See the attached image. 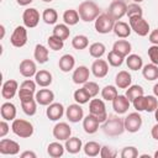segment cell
I'll list each match as a JSON object with an SVG mask.
<instances>
[{
	"mask_svg": "<svg viewBox=\"0 0 158 158\" xmlns=\"http://www.w3.org/2000/svg\"><path fill=\"white\" fill-rule=\"evenodd\" d=\"M46 115L51 121H58L64 115V106L60 102H52L47 106Z\"/></svg>",
	"mask_w": 158,
	"mask_h": 158,
	"instance_id": "cell-18",
	"label": "cell"
},
{
	"mask_svg": "<svg viewBox=\"0 0 158 158\" xmlns=\"http://www.w3.org/2000/svg\"><path fill=\"white\" fill-rule=\"evenodd\" d=\"M36 85H37L36 81H33V80H31V79H26V80H23V81L21 83L20 88H21V89H26V90H30V91L36 93Z\"/></svg>",
	"mask_w": 158,
	"mask_h": 158,
	"instance_id": "cell-52",
	"label": "cell"
},
{
	"mask_svg": "<svg viewBox=\"0 0 158 158\" xmlns=\"http://www.w3.org/2000/svg\"><path fill=\"white\" fill-rule=\"evenodd\" d=\"M102 131L107 136H120L123 133L125 130V123L123 118L116 116V115H110L107 118L102 122Z\"/></svg>",
	"mask_w": 158,
	"mask_h": 158,
	"instance_id": "cell-1",
	"label": "cell"
},
{
	"mask_svg": "<svg viewBox=\"0 0 158 158\" xmlns=\"http://www.w3.org/2000/svg\"><path fill=\"white\" fill-rule=\"evenodd\" d=\"M89 114L95 116L100 123L104 122L107 118V112H106V106L104 100L101 99H91L89 102Z\"/></svg>",
	"mask_w": 158,
	"mask_h": 158,
	"instance_id": "cell-5",
	"label": "cell"
},
{
	"mask_svg": "<svg viewBox=\"0 0 158 158\" xmlns=\"http://www.w3.org/2000/svg\"><path fill=\"white\" fill-rule=\"evenodd\" d=\"M47 43H48V47L51 49H53V51H60L64 47V41L60 40L59 37L54 36V35H52V36L48 37Z\"/></svg>",
	"mask_w": 158,
	"mask_h": 158,
	"instance_id": "cell-44",
	"label": "cell"
},
{
	"mask_svg": "<svg viewBox=\"0 0 158 158\" xmlns=\"http://www.w3.org/2000/svg\"><path fill=\"white\" fill-rule=\"evenodd\" d=\"M114 33L118 37V38H127L131 35V26L127 22L123 21H116L114 25Z\"/></svg>",
	"mask_w": 158,
	"mask_h": 158,
	"instance_id": "cell-25",
	"label": "cell"
},
{
	"mask_svg": "<svg viewBox=\"0 0 158 158\" xmlns=\"http://www.w3.org/2000/svg\"><path fill=\"white\" fill-rule=\"evenodd\" d=\"M35 81L37 83V85H40V86H42V88H47V86H49V85L52 84L53 77H52V74H51L48 70L41 69V70H38V72L36 73V75H35Z\"/></svg>",
	"mask_w": 158,
	"mask_h": 158,
	"instance_id": "cell-23",
	"label": "cell"
},
{
	"mask_svg": "<svg viewBox=\"0 0 158 158\" xmlns=\"http://www.w3.org/2000/svg\"><path fill=\"white\" fill-rule=\"evenodd\" d=\"M123 123H125V130L126 131H128L131 133H136L142 127V117H141L138 111L137 112H131L123 118Z\"/></svg>",
	"mask_w": 158,
	"mask_h": 158,
	"instance_id": "cell-7",
	"label": "cell"
},
{
	"mask_svg": "<svg viewBox=\"0 0 158 158\" xmlns=\"http://www.w3.org/2000/svg\"><path fill=\"white\" fill-rule=\"evenodd\" d=\"M130 100L127 99L126 95H117L114 100H112V109L117 115H122L126 114L130 109Z\"/></svg>",
	"mask_w": 158,
	"mask_h": 158,
	"instance_id": "cell-15",
	"label": "cell"
},
{
	"mask_svg": "<svg viewBox=\"0 0 158 158\" xmlns=\"http://www.w3.org/2000/svg\"><path fill=\"white\" fill-rule=\"evenodd\" d=\"M91 73L94 74V77L96 78H104L109 73V63L107 60H104V59H95L91 64Z\"/></svg>",
	"mask_w": 158,
	"mask_h": 158,
	"instance_id": "cell-14",
	"label": "cell"
},
{
	"mask_svg": "<svg viewBox=\"0 0 158 158\" xmlns=\"http://www.w3.org/2000/svg\"><path fill=\"white\" fill-rule=\"evenodd\" d=\"M35 94L36 93L30 91V90H26V89H21V88L19 89V99H20V101L32 99V98H35Z\"/></svg>",
	"mask_w": 158,
	"mask_h": 158,
	"instance_id": "cell-53",
	"label": "cell"
},
{
	"mask_svg": "<svg viewBox=\"0 0 158 158\" xmlns=\"http://www.w3.org/2000/svg\"><path fill=\"white\" fill-rule=\"evenodd\" d=\"M116 156H117V152L115 149H112L111 147H107V146L101 147V151H100L101 158H115Z\"/></svg>",
	"mask_w": 158,
	"mask_h": 158,
	"instance_id": "cell-51",
	"label": "cell"
},
{
	"mask_svg": "<svg viewBox=\"0 0 158 158\" xmlns=\"http://www.w3.org/2000/svg\"><path fill=\"white\" fill-rule=\"evenodd\" d=\"M105 51H106V47L101 42H94L93 44L89 46V54L93 58H96V59L101 58L105 54Z\"/></svg>",
	"mask_w": 158,
	"mask_h": 158,
	"instance_id": "cell-36",
	"label": "cell"
},
{
	"mask_svg": "<svg viewBox=\"0 0 158 158\" xmlns=\"http://www.w3.org/2000/svg\"><path fill=\"white\" fill-rule=\"evenodd\" d=\"M33 57H35V59H36L37 63H40V64H44V63L48 60L49 52H48V49H47L46 46L38 43V44H36V47H35Z\"/></svg>",
	"mask_w": 158,
	"mask_h": 158,
	"instance_id": "cell-28",
	"label": "cell"
},
{
	"mask_svg": "<svg viewBox=\"0 0 158 158\" xmlns=\"http://www.w3.org/2000/svg\"><path fill=\"white\" fill-rule=\"evenodd\" d=\"M0 114H1V118L6 121H14L16 118V106L12 102L6 101L1 105Z\"/></svg>",
	"mask_w": 158,
	"mask_h": 158,
	"instance_id": "cell-22",
	"label": "cell"
},
{
	"mask_svg": "<svg viewBox=\"0 0 158 158\" xmlns=\"http://www.w3.org/2000/svg\"><path fill=\"white\" fill-rule=\"evenodd\" d=\"M133 107L136 109V111L141 112V111H146V96L144 95H141L138 98H136L133 101Z\"/></svg>",
	"mask_w": 158,
	"mask_h": 158,
	"instance_id": "cell-49",
	"label": "cell"
},
{
	"mask_svg": "<svg viewBox=\"0 0 158 158\" xmlns=\"http://www.w3.org/2000/svg\"><path fill=\"white\" fill-rule=\"evenodd\" d=\"M157 107H158L157 96H154V95L146 96V111L147 112H154Z\"/></svg>",
	"mask_w": 158,
	"mask_h": 158,
	"instance_id": "cell-46",
	"label": "cell"
},
{
	"mask_svg": "<svg viewBox=\"0 0 158 158\" xmlns=\"http://www.w3.org/2000/svg\"><path fill=\"white\" fill-rule=\"evenodd\" d=\"M99 125H100V121L95 116H93L90 114L83 118V128L89 135L95 133L99 130Z\"/></svg>",
	"mask_w": 158,
	"mask_h": 158,
	"instance_id": "cell-21",
	"label": "cell"
},
{
	"mask_svg": "<svg viewBox=\"0 0 158 158\" xmlns=\"http://www.w3.org/2000/svg\"><path fill=\"white\" fill-rule=\"evenodd\" d=\"M65 116L67 118L73 122V123H77L79 121H81L84 118V111L80 106V104H72L69 105L67 109H65Z\"/></svg>",
	"mask_w": 158,
	"mask_h": 158,
	"instance_id": "cell-13",
	"label": "cell"
},
{
	"mask_svg": "<svg viewBox=\"0 0 158 158\" xmlns=\"http://www.w3.org/2000/svg\"><path fill=\"white\" fill-rule=\"evenodd\" d=\"M20 152V144L9 138H2L0 141V153L5 156H16Z\"/></svg>",
	"mask_w": 158,
	"mask_h": 158,
	"instance_id": "cell-11",
	"label": "cell"
},
{
	"mask_svg": "<svg viewBox=\"0 0 158 158\" xmlns=\"http://www.w3.org/2000/svg\"><path fill=\"white\" fill-rule=\"evenodd\" d=\"M147 54H148V57L151 59V63L158 65V44H152L148 48Z\"/></svg>",
	"mask_w": 158,
	"mask_h": 158,
	"instance_id": "cell-50",
	"label": "cell"
},
{
	"mask_svg": "<svg viewBox=\"0 0 158 158\" xmlns=\"http://www.w3.org/2000/svg\"><path fill=\"white\" fill-rule=\"evenodd\" d=\"M53 137L58 141H65L72 135V128L67 122H58L53 127Z\"/></svg>",
	"mask_w": 158,
	"mask_h": 158,
	"instance_id": "cell-12",
	"label": "cell"
},
{
	"mask_svg": "<svg viewBox=\"0 0 158 158\" xmlns=\"http://www.w3.org/2000/svg\"><path fill=\"white\" fill-rule=\"evenodd\" d=\"M42 1H44V2H51V1H53V0H42Z\"/></svg>",
	"mask_w": 158,
	"mask_h": 158,
	"instance_id": "cell-64",
	"label": "cell"
},
{
	"mask_svg": "<svg viewBox=\"0 0 158 158\" xmlns=\"http://www.w3.org/2000/svg\"><path fill=\"white\" fill-rule=\"evenodd\" d=\"M10 42L16 48L23 47L27 43V30H26V26H17V27H15L14 32L10 36Z\"/></svg>",
	"mask_w": 158,
	"mask_h": 158,
	"instance_id": "cell-8",
	"label": "cell"
},
{
	"mask_svg": "<svg viewBox=\"0 0 158 158\" xmlns=\"http://www.w3.org/2000/svg\"><path fill=\"white\" fill-rule=\"evenodd\" d=\"M153 94H154V96L158 98V83L154 84V86H153Z\"/></svg>",
	"mask_w": 158,
	"mask_h": 158,
	"instance_id": "cell-59",
	"label": "cell"
},
{
	"mask_svg": "<svg viewBox=\"0 0 158 158\" xmlns=\"http://www.w3.org/2000/svg\"><path fill=\"white\" fill-rule=\"evenodd\" d=\"M132 83V77L127 70H121L116 74L115 84L118 89H127Z\"/></svg>",
	"mask_w": 158,
	"mask_h": 158,
	"instance_id": "cell-24",
	"label": "cell"
},
{
	"mask_svg": "<svg viewBox=\"0 0 158 158\" xmlns=\"http://www.w3.org/2000/svg\"><path fill=\"white\" fill-rule=\"evenodd\" d=\"M35 99L40 105L48 106L54 100V93L52 90H49V89H40L38 91H36Z\"/></svg>",
	"mask_w": 158,
	"mask_h": 158,
	"instance_id": "cell-20",
	"label": "cell"
},
{
	"mask_svg": "<svg viewBox=\"0 0 158 158\" xmlns=\"http://www.w3.org/2000/svg\"><path fill=\"white\" fill-rule=\"evenodd\" d=\"M42 20L47 23V25H54L58 20V14L54 9L52 7H48V9H44V11L42 12Z\"/></svg>",
	"mask_w": 158,
	"mask_h": 158,
	"instance_id": "cell-42",
	"label": "cell"
},
{
	"mask_svg": "<svg viewBox=\"0 0 158 158\" xmlns=\"http://www.w3.org/2000/svg\"><path fill=\"white\" fill-rule=\"evenodd\" d=\"M17 90H19V84H17V81L14 80V79H9V80H6V81L2 84V88H1V96H2L4 99H6V100H10V99H12V98L16 95Z\"/></svg>",
	"mask_w": 158,
	"mask_h": 158,
	"instance_id": "cell-17",
	"label": "cell"
},
{
	"mask_svg": "<svg viewBox=\"0 0 158 158\" xmlns=\"http://www.w3.org/2000/svg\"><path fill=\"white\" fill-rule=\"evenodd\" d=\"M126 64L131 70H138L143 67V60L138 54H128L126 57Z\"/></svg>",
	"mask_w": 158,
	"mask_h": 158,
	"instance_id": "cell-32",
	"label": "cell"
},
{
	"mask_svg": "<svg viewBox=\"0 0 158 158\" xmlns=\"http://www.w3.org/2000/svg\"><path fill=\"white\" fill-rule=\"evenodd\" d=\"M74 65H75V59L72 54H63L60 58H59V62H58V67L59 69L63 72V73H68L70 70L74 69Z\"/></svg>",
	"mask_w": 158,
	"mask_h": 158,
	"instance_id": "cell-26",
	"label": "cell"
},
{
	"mask_svg": "<svg viewBox=\"0 0 158 158\" xmlns=\"http://www.w3.org/2000/svg\"><path fill=\"white\" fill-rule=\"evenodd\" d=\"M126 57H123L122 54H120L118 52L116 51H110L109 54H107V63L111 65V67H120L122 65L123 60H125Z\"/></svg>",
	"mask_w": 158,
	"mask_h": 158,
	"instance_id": "cell-39",
	"label": "cell"
},
{
	"mask_svg": "<svg viewBox=\"0 0 158 158\" xmlns=\"http://www.w3.org/2000/svg\"><path fill=\"white\" fill-rule=\"evenodd\" d=\"M112 49L118 52L120 54H122L123 57H127L130 53H131V49H132V46L128 41L126 40H117L114 46H112Z\"/></svg>",
	"mask_w": 158,
	"mask_h": 158,
	"instance_id": "cell-30",
	"label": "cell"
},
{
	"mask_svg": "<svg viewBox=\"0 0 158 158\" xmlns=\"http://www.w3.org/2000/svg\"><path fill=\"white\" fill-rule=\"evenodd\" d=\"M148 41H149L152 44H158V28L153 30V31L149 33Z\"/></svg>",
	"mask_w": 158,
	"mask_h": 158,
	"instance_id": "cell-55",
	"label": "cell"
},
{
	"mask_svg": "<svg viewBox=\"0 0 158 158\" xmlns=\"http://www.w3.org/2000/svg\"><path fill=\"white\" fill-rule=\"evenodd\" d=\"M125 95H126L127 99L132 102L136 98H138V96H141V95H144V90H143V88H142L141 85H130V86L127 88Z\"/></svg>",
	"mask_w": 158,
	"mask_h": 158,
	"instance_id": "cell-40",
	"label": "cell"
},
{
	"mask_svg": "<svg viewBox=\"0 0 158 158\" xmlns=\"http://www.w3.org/2000/svg\"><path fill=\"white\" fill-rule=\"evenodd\" d=\"M9 130H10L9 123L6 122V120H4V118H2V120L0 121V137H1V138H4V137L7 135Z\"/></svg>",
	"mask_w": 158,
	"mask_h": 158,
	"instance_id": "cell-54",
	"label": "cell"
},
{
	"mask_svg": "<svg viewBox=\"0 0 158 158\" xmlns=\"http://www.w3.org/2000/svg\"><path fill=\"white\" fill-rule=\"evenodd\" d=\"M83 149H84L85 156H88V157H96V156L100 154L101 146L98 142H95V141H89V142H86L84 144Z\"/></svg>",
	"mask_w": 158,
	"mask_h": 158,
	"instance_id": "cell-35",
	"label": "cell"
},
{
	"mask_svg": "<svg viewBox=\"0 0 158 158\" xmlns=\"http://www.w3.org/2000/svg\"><path fill=\"white\" fill-rule=\"evenodd\" d=\"M127 17H135V16H143V10L142 7L137 4V2H133V4H130L127 5V12H126Z\"/></svg>",
	"mask_w": 158,
	"mask_h": 158,
	"instance_id": "cell-45",
	"label": "cell"
},
{
	"mask_svg": "<svg viewBox=\"0 0 158 158\" xmlns=\"http://www.w3.org/2000/svg\"><path fill=\"white\" fill-rule=\"evenodd\" d=\"M19 70H20V74L22 77L31 78V77L36 75L37 67H36V63L32 59H23V60H21V63L19 65Z\"/></svg>",
	"mask_w": 158,
	"mask_h": 158,
	"instance_id": "cell-16",
	"label": "cell"
},
{
	"mask_svg": "<svg viewBox=\"0 0 158 158\" xmlns=\"http://www.w3.org/2000/svg\"><path fill=\"white\" fill-rule=\"evenodd\" d=\"M117 95H118L117 89L114 85H106V86H104L101 89V98H102V100L112 101Z\"/></svg>",
	"mask_w": 158,
	"mask_h": 158,
	"instance_id": "cell-43",
	"label": "cell"
},
{
	"mask_svg": "<svg viewBox=\"0 0 158 158\" xmlns=\"http://www.w3.org/2000/svg\"><path fill=\"white\" fill-rule=\"evenodd\" d=\"M79 19H80L79 12H78V10H74V9H68V10H65L64 14H63V21H64V23L68 25V26H74V25H77V23L79 22Z\"/></svg>",
	"mask_w": 158,
	"mask_h": 158,
	"instance_id": "cell-31",
	"label": "cell"
},
{
	"mask_svg": "<svg viewBox=\"0 0 158 158\" xmlns=\"http://www.w3.org/2000/svg\"><path fill=\"white\" fill-rule=\"evenodd\" d=\"M20 157H21V158H36L37 156H36V153L32 152V151H25V152H22V153L20 154Z\"/></svg>",
	"mask_w": 158,
	"mask_h": 158,
	"instance_id": "cell-56",
	"label": "cell"
},
{
	"mask_svg": "<svg viewBox=\"0 0 158 158\" xmlns=\"http://www.w3.org/2000/svg\"><path fill=\"white\" fill-rule=\"evenodd\" d=\"M84 88H85V90L89 93V95L91 98H95L99 94V91H100V88H99V85L95 81H86L84 84Z\"/></svg>",
	"mask_w": 158,
	"mask_h": 158,
	"instance_id": "cell-48",
	"label": "cell"
},
{
	"mask_svg": "<svg viewBox=\"0 0 158 158\" xmlns=\"http://www.w3.org/2000/svg\"><path fill=\"white\" fill-rule=\"evenodd\" d=\"M73 98H74L75 102L80 104V105L89 102V100L91 99V96L89 95V93L85 90V88H84V86H83V88H80V89H77V90L74 91V94H73Z\"/></svg>",
	"mask_w": 158,
	"mask_h": 158,
	"instance_id": "cell-41",
	"label": "cell"
},
{
	"mask_svg": "<svg viewBox=\"0 0 158 158\" xmlns=\"http://www.w3.org/2000/svg\"><path fill=\"white\" fill-rule=\"evenodd\" d=\"M65 149L68 153L70 154H77L80 152V149L83 148V142L80 138L78 137H69L68 139H65V144H64Z\"/></svg>",
	"mask_w": 158,
	"mask_h": 158,
	"instance_id": "cell-27",
	"label": "cell"
},
{
	"mask_svg": "<svg viewBox=\"0 0 158 158\" xmlns=\"http://www.w3.org/2000/svg\"><path fill=\"white\" fill-rule=\"evenodd\" d=\"M72 46L74 49H78V51L85 49L89 46V38L85 35H77L72 40Z\"/></svg>",
	"mask_w": 158,
	"mask_h": 158,
	"instance_id": "cell-37",
	"label": "cell"
},
{
	"mask_svg": "<svg viewBox=\"0 0 158 158\" xmlns=\"http://www.w3.org/2000/svg\"><path fill=\"white\" fill-rule=\"evenodd\" d=\"M154 118H156V121L158 122V107H157L156 111H154Z\"/></svg>",
	"mask_w": 158,
	"mask_h": 158,
	"instance_id": "cell-61",
	"label": "cell"
},
{
	"mask_svg": "<svg viewBox=\"0 0 158 158\" xmlns=\"http://www.w3.org/2000/svg\"><path fill=\"white\" fill-rule=\"evenodd\" d=\"M89 77H90L89 68L85 65H79L78 68L74 69L72 79H73L74 84H85L89 80Z\"/></svg>",
	"mask_w": 158,
	"mask_h": 158,
	"instance_id": "cell-19",
	"label": "cell"
},
{
	"mask_svg": "<svg viewBox=\"0 0 158 158\" xmlns=\"http://www.w3.org/2000/svg\"><path fill=\"white\" fill-rule=\"evenodd\" d=\"M151 135H152V137H153L156 141H158V122L152 127V130H151Z\"/></svg>",
	"mask_w": 158,
	"mask_h": 158,
	"instance_id": "cell-57",
	"label": "cell"
},
{
	"mask_svg": "<svg viewBox=\"0 0 158 158\" xmlns=\"http://www.w3.org/2000/svg\"><path fill=\"white\" fill-rule=\"evenodd\" d=\"M32 1H33V0H16V2H17L20 6H27V5H30Z\"/></svg>",
	"mask_w": 158,
	"mask_h": 158,
	"instance_id": "cell-58",
	"label": "cell"
},
{
	"mask_svg": "<svg viewBox=\"0 0 158 158\" xmlns=\"http://www.w3.org/2000/svg\"><path fill=\"white\" fill-rule=\"evenodd\" d=\"M128 23L131 26V30L141 36V37H144L148 35L149 32V23L147 22V20L143 17V16H135V17H130L128 19Z\"/></svg>",
	"mask_w": 158,
	"mask_h": 158,
	"instance_id": "cell-6",
	"label": "cell"
},
{
	"mask_svg": "<svg viewBox=\"0 0 158 158\" xmlns=\"http://www.w3.org/2000/svg\"><path fill=\"white\" fill-rule=\"evenodd\" d=\"M21 102V107H22V111L27 115V116H33L37 111V101L35 98L32 99H28V100H22L20 101Z\"/></svg>",
	"mask_w": 158,
	"mask_h": 158,
	"instance_id": "cell-33",
	"label": "cell"
},
{
	"mask_svg": "<svg viewBox=\"0 0 158 158\" xmlns=\"http://www.w3.org/2000/svg\"><path fill=\"white\" fill-rule=\"evenodd\" d=\"M121 157L122 158H137L138 157V151L133 146H127L121 151Z\"/></svg>",
	"mask_w": 158,
	"mask_h": 158,
	"instance_id": "cell-47",
	"label": "cell"
},
{
	"mask_svg": "<svg viewBox=\"0 0 158 158\" xmlns=\"http://www.w3.org/2000/svg\"><path fill=\"white\" fill-rule=\"evenodd\" d=\"M142 75L146 80H149V81L158 79V65L153 63L146 64L144 67H142Z\"/></svg>",
	"mask_w": 158,
	"mask_h": 158,
	"instance_id": "cell-29",
	"label": "cell"
},
{
	"mask_svg": "<svg viewBox=\"0 0 158 158\" xmlns=\"http://www.w3.org/2000/svg\"><path fill=\"white\" fill-rule=\"evenodd\" d=\"M64 149H65V147L63 144H60L59 142H52L47 147V153L52 158H59L64 154Z\"/></svg>",
	"mask_w": 158,
	"mask_h": 158,
	"instance_id": "cell-34",
	"label": "cell"
},
{
	"mask_svg": "<svg viewBox=\"0 0 158 158\" xmlns=\"http://www.w3.org/2000/svg\"><path fill=\"white\" fill-rule=\"evenodd\" d=\"M0 30H1V38H4V35H5V27L1 25V26H0Z\"/></svg>",
	"mask_w": 158,
	"mask_h": 158,
	"instance_id": "cell-60",
	"label": "cell"
},
{
	"mask_svg": "<svg viewBox=\"0 0 158 158\" xmlns=\"http://www.w3.org/2000/svg\"><path fill=\"white\" fill-rule=\"evenodd\" d=\"M154 158H158V151L154 153Z\"/></svg>",
	"mask_w": 158,
	"mask_h": 158,
	"instance_id": "cell-63",
	"label": "cell"
},
{
	"mask_svg": "<svg viewBox=\"0 0 158 158\" xmlns=\"http://www.w3.org/2000/svg\"><path fill=\"white\" fill-rule=\"evenodd\" d=\"M52 35H54V36L59 37L60 40L65 41L69 37V35H70V30H69L68 25H65V23H58V25L54 26Z\"/></svg>",
	"mask_w": 158,
	"mask_h": 158,
	"instance_id": "cell-38",
	"label": "cell"
},
{
	"mask_svg": "<svg viewBox=\"0 0 158 158\" xmlns=\"http://www.w3.org/2000/svg\"><path fill=\"white\" fill-rule=\"evenodd\" d=\"M22 21H23V25L27 27V28H33L38 25L40 22V12L35 7H28L23 11L22 14Z\"/></svg>",
	"mask_w": 158,
	"mask_h": 158,
	"instance_id": "cell-10",
	"label": "cell"
},
{
	"mask_svg": "<svg viewBox=\"0 0 158 158\" xmlns=\"http://www.w3.org/2000/svg\"><path fill=\"white\" fill-rule=\"evenodd\" d=\"M12 132L21 137V138H28L33 135V125L30 121H26L23 118H15L11 125Z\"/></svg>",
	"mask_w": 158,
	"mask_h": 158,
	"instance_id": "cell-3",
	"label": "cell"
},
{
	"mask_svg": "<svg viewBox=\"0 0 158 158\" xmlns=\"http://www.w3.org/2000/svg\"><path fill=\"white\" fill-rule=\"evenodd\" d=\"M116 20H114L107 12L105 14H100L96 20H95V30L98 33H109L114 30V25H115Z\"/></svg>",
	"mask_w": 158,
	"mask_h": 158,
	"instance_id": "cell-4",
	"label": "cell"
},
{
	"mask_svg": "<svg viewBox=\"0 0 158 158\" xmlns=\"http://www.w3.org/2000/svg\"><path fill=\"white\" fill-rule=\"evenodd\" d=\"M135 2H137V4H139V2H142V1H144V0H133Z\"/></svg>",
	"mask_w": 158,
	"mask_h": 158,
	"instance_id": "cell-62",
	"label": "cell"
},
{
	"mask_svg": "<svg viewBox=\"0 0 158 158\" xmlns=\"http://www.w3.org/2000/svg\"><path fill=\"white\" fill-rule=\"evenodd\" d=\"M78 12H79V16H80V20H83L84 22L95 21L96 17L101 14L100 7L96 5V2H94L91 0L83 1L78 7Z\"/></svg>",
	"mask_w": 158,
	"mask_h": 158,
	"instance_id": "cell-2",
	"label": "cell"
},
{
	"mask_svg": "<svg viewBox=\"0 0 158 158\" xmlns=\"http://www.w3.org/2000/svg\"><path fill=\"white\" fill-rule=\"evenodd\" d=\"M127 12V4L123 0H112V2L109 6L107 14L116 21L121 20Z\"/></svg>",
	"mask_w": 158,
	"mask_h": 158,
	"instance_id": "cell-9",
	"label": "cell"
}]
</instances>
